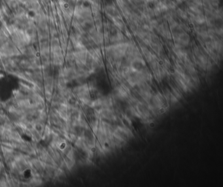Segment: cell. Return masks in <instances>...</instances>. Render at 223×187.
<instances>
[{
  "instance_id": "2",
  "label": "cell",
  "mask_w": 223,
  "mask_h": 187,
  "mask_svg": "<svg viewBox=\"0 0 223 187\" xmlns=\"http://www.w3.org/2000/svg\"><path fill=\"white\" fill-rule=\"evenodd\" d=\"M73 17L79 21L92 17V12L90 6L78 4L75 6L73 9Z\"/></svg>"
},
{
  "instance_id": "9",
  "label": "cell",
  "mask_w": 223,
  "mask_h": 187,
  "mask_svg": "<svg viewBox=\"0 0 223 187\" xmlns=\"http://www.w3.org/2000/svg\"><path fill=\"white\" fill-rule=\"evenodd\" d=\"M174 1L178 4V6H179V5H182L185 3L187 0H174Z\"/></svg>"
},
{
  "instance_id": "7",
  "label": "cell",
  "mask_w": 223,
  "mask_h": 187,
  "mask_svg": "<svg viewBox=\"0 0 223 187\" xmlns=\"http://www.w3.org/2000/svg\"><path fill=\"white\" fill-rule=\"evenodd\" d=\"M175 11H176L177 17L179 18L181 21L184 22H187L189 21V14H188L187 9L181 8V7H180L178 6L176 9H175Z\"/></svg>"
},
{
  "instance_id": "4",
  "label": "cell",
  "mask_w": 223,
  "mask_h": 187,
  "mask_svg": "<svg viewBox=\"0 0 223 187\" xmlns=\"http://www.w3.org/2000/svg\"><path fill=\"white\" fill-rule=\"evenodd\" d=\"M154 32L165 40H167V41L172 40V33L170 31L169 25L166 21L160 22Z\"/></svg>"
},
{
  "instance_id": "1",
  "label": "cell",
  "mask_w": 223,
  "mask_h": 187,
  "mask_svg": "<svg viewBox=\"0 0 223 187\" xmlns=\"http://www.w3.org/2000/svg\"><path fill=\"white\" fill-rule=\"evenodd\" d=\"M193 58L194 62L200 69L207 70L211 65L208 57V54L204 48L196 47L193 49Z\"/></svg>"
},
{
  "instance_id": "6",
  "label": "cell",
  "mask_w": 223,
  "mask_h": 187,
  "mask_svg": "<svg viewBox=\"0 0 223 187\" xmlns=\"http://www.w3.org/2000/svg\"><path fill=\"white\" fill-rule=\"evenodd\" d=\"M193 26V30L196 35H202L208 34V27L206 24H194Z\"/></svg>"
},
{
  "instance_id": "3",
  "label": "cell",
  "mask_w": 223,
  "mask_h": 187,
  "mask_svg": "<svg viewBox=\"0 0 223 187\" xmlns=\"http://www.w3.org/2000/svg\"><path fill=\"white\" fill-rule=\"evenodd\" d=\"M103 12H104L107 18V20L110 21L115 18L121 15L119 9L118 8L115 3H108L106 4V6L103 7Z\"/></svg>"
},
{
  "instance_id": "8",
  "label": "cell",
  "mask_w": 223,
  "mask_h": 187,
  "mask_svg": "<svg viewBox=\"0 0 223 187\" xmlns=\"http://www.w3.org/2000/svg\"><path fill=\"white\" fill-rule=\"evenodd\" d=\"M157 0H144L145 3L146 4H149V5H152V3H154V2H156Z\"/></svg>"
},
{
  "instance_id": "5",
  "label": "cell",
  "mask_w": 223,
  "mask_h": 187,
  "mask_svg": "<svg viewBox=\"0 0 223 187\" xmlns=\"http://www.w3.org/2000/svg\"><path fill=\"white\" fill-rule=\"evenodd\" d=\"M129 66L132 69L139 72H142L143 70H144L145 68L147 67L146 61H145L142 56L132 59L130 62Z\"/></svg>"
}]
</instances>
